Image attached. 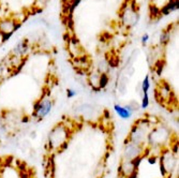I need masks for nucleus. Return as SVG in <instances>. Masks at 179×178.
Here are the masks:
<instances>
[{"label":"nucleus","mask_w":179,"mask_h":178,"mask_svg":"<svg viewBox=\"0 0 179 178\" xmlns=\"http://www.w3.org/2000/svg\"><path fill=\"white\" fill-rule=\"evenodd\" d=\"M53 106H54V101L49 100V98L39 99V100L35 103V105H33V113H32V116L38 118V120H42L51 113Z\"/></svg>","instance_id":"1"},{"label":"nucleus","mask_w":179,"mask_h":178,"mask_svg":"<svg viewBox=\"0 0 179 178\" xmlns=\"http://www.w3.org/2000/svg\"><path fill=\"white\" fill-rule=\"evenodd\" d=\"M114 110L117 113L118 116L120 118H122V119H130V118L132 117L133 111L132 108H130V105H125V106H122V105L120 104H115L114 105Z\"/></svg>","instance_id":"2"},{"label":"nucleus","mask_w":179,"mask_h":178,"mask_svg":"<svg viewBox=\"0 0 179 178\" xmlns=\"http://www.w3.org/2000/svg\"><path fill=\"white\" fill-rule=\"evenodd\" d=\"M27 40H22L20 43L15 46V48H13V54L15 57H23L26 55V53L29 49V45L27 44Z\"/></svg>","instance_id":"3"},{"label":"nucleus","mask_w":179,"mask_h":178,"mask_svg":"<svg viewBox=\"0 0 179 178\" xmlns=\"http://www.w3.org/2000/svg\"><path fill=\"white\" fill-rule=\"evenodd\" d=\"M169 30L168 28H166V29L164 30V31L162 32L161 36H160V44L161 45H163V46H165V45H167L169 42V40H171V34H169Z\"/></svg>","instance_id":"4"},{"label":"nucleus","mask_w":179,"mask_h":178,"mask_svg":"<svg viewBox=\"0 0 179 178\" xmlns=\"http://www.w3.org/2000/svg\"><path fill=\"white\" fill-rule=\"evenodd\" d=\"M108 84V75L105 72H102L101 74H99V88L101 89H104V88L107 86Z\"/></svg>","instance_id":"5"},{"label":"nucleus","mask_w":179,"mask_h":178,"mask_svg":"<svg viewBox=\"0 0 179 178\" xmlns=\"http://www.w3.org/2000/svg\"><path fill=\"white\" fill-rule=\"evenodd\" d=\"M149 13H150V17L151 18H159L161 16L160 14V8H158L156 5L151 3L149 5Z\"/></svg>","instance_id":"6"},{"label":"nucleus","mask_w":179,"mask_h":178,"mask_svg":"<svg viewBox=\"0 0 179 178\" xmlns=\"http://www.w3.org/2000/svg\"><path fill=\"white\" fill-rule=\"evenodd\" d=\"M119 64H120V60L117 57V55H113L110 58H107V64L110 68H117L119 66Z\"/></svg>","instance_id":"7"},{"label":"nucleus","mask_w":179,"mask_h":178,"mask_svg":"<svg viewBox=\"0 0 179 178\" xmlns=\"http://www.w3.org/2000/svg\"><path fill=\"white\" fill-rule=\"evenodd\" d=\"M149 80H150V76H149V74H147L142 82V91L144 93H148V91H149V88H150Z\"/></svg>","instance_id":"8"},{"label":"nucleus","mask_w":179,"mask_h":178,"mask_svg":"<svg viewBox=\"0 0 179 178\" xmlns=\"http://www.w3.org/2000/svg\"><path fill=\"white\" fill-rule=\"evenodd\" d=\"M167 8L169 9L171 13L175 12V11H178L179 9V0H168V2L166 3Z\"/></svg>","instance_id":"9"},{"label":"nucleus","mask_w":179,"mask_h":178,"mask_svg":"<svg viewBox=\"0 0 179 178\" xmlns=\"http://www.w3.org/2000/svg\"><path fill=\"white\" fill-rule=\"evenodd\" d=\"M149 103H150L149 95H148V93H144V95H143V98H142V103H140V108H143V110H146V108L149 106Z\"/></svg>","instance_id":"10"},{"label":"nucleus","mask_w":179,"mask_h":178,"mask_svg":"<svg viewBox=\"0 0 179 178\" xmlns=\"http://www.w3.org/2000/svg\"><path fill=\"white\" fill-rule=\"evenodd\" d=\"M164 66H165V61H163V60H159L157 64H156V73H157L159 76L161 75L162 72H163Z\"/></svg>","instance_id":"11"},{"label":"nucleus","mask_w":179,"mask_h":178,"mask_svg":"<svg viewBox=\"0 0 179 178\" xmlns=\"http://www.w3.org/2000/svg\"><path fill=\"white\" fill-rule=\"evenodd\" d=\"M13 32L10 31V32H3V33L0 34V42L1 43H5V42L9 41L10 40V38L12 37Z\"/></svg>","instance_id":"12"},{"label":"nucleus","mask_w":179,"mask_h":178,"mask_svg":"<svg viewBox=\"0 0 179 178\" xmlns=\"http://www.w3.org/2000/svg\"><path fill=\"white\" fill-rule=\"evenodd\" d=\"M160 172H161V175L163 176V177H165V176L167 175V173H168L164 162H160Z\"/></svg>","instance_id":"13"},{"label":"nucleus","mask_w":179,"mask_h":178,"mask_svg":"<svg viewBox=\"0 0 179 178\" xmlns=\"http://www.w3.org/2000/svg\"><path fill=\"white\" fill-rule=\"evenodd\" d=\"M147 160H148V163H149V164H156V163H157V161H158V157H156V156H148Z\"/></svg>","instance_id":"14"},{"label":"nucleus","mask_w":179,"mask_h":178,"mask_svg":"<svg viewBox=\"0 0 179 178\" xmlns=\"http://www.w3.org/2000/svg\"><path fill=\"white\" fill-rule=\"evenodd\" d=\"M140 41H142V44L145 46V45L147 44V42L149 41V34H148V33L143 34V37H142V39H140Z\"/></svg>","instance_id":"15"},{"label":"nucleus","mask_w":179,"mask_h":178,"mask_svg":"<svg viewBox=\"0 0 179 178\" xmlns=\"http://www.w3.org/2000/svg\"><path fill=\"white\" fill-rule=\"evenodd\" d=\"M22 27V23H20V22H16V20H15L14 22V25H13V33H14L15 31H17L18 29H20V28Z\"/></svg>","instance_id":"16"},{"label":"nucleus","mask_w":179,"mask_h":178,"mask_svg":"<svg viewBox=\"0 0 179 178\" xmlns=\"http://www.w3.org/2000/svg\"><path fill=\"white\" fill-rule=\"evenodd\" d=\"M76 95V92L73 90V89H66V98H69V99H71V98H73L74 95Z\"/></svg>","instance_id":"17"},{"label":"nucleus","mask_w":179,"mask_h":178,"mask_svg":"<svg viewBox=\"0 0 179 178\" xmlns=\"http://www.w3.org/2000/svg\"><path fill=\"white\" fill-rule=\"evenodd\" d=\"M70 39H71V34L69 33V32H66V33L63 34V40L64 42H66V44L70 43Z\"/></svg>","instance_id":"18"},{"label":"nucleus","mask_w":179,"mask_h":178,"mask_svg":"<svg viewBox=\"0 0 179 178\" xmlns=\"http://www.w3.org/2000/svg\"><path fill=\"white\" fill-rule=\"evenodd\" d=\"M28 120H29V119H28V117H24L22 119V122H28Z\"/></svg>","instance_id":"19"},{"label":"nucleus","mask_w":179,"mask_h":178,"mask_svg":"<svg viewBox=\"0 0 179 178\" xmlns=\"http://www.w3.org/2000/svg\"><path fill=\"white\" fill-rule=\"evenodd\" d=\"M0 144H1V139H0Z\"/></svg>","instance_id":"20"},{"label":"nucleus","mask_w":179,"mask_h":178,"mask_svg":"<svg viewBox=\"0 0 179 178\" xmlns=\"http://www.w3.org/2000/svg\"><path fill=\"white\" fill-rule=\"evenodd\" d=\"M150 1H153V0H150Z\"/></svg>","instance_id":"21"}]
</instances>
